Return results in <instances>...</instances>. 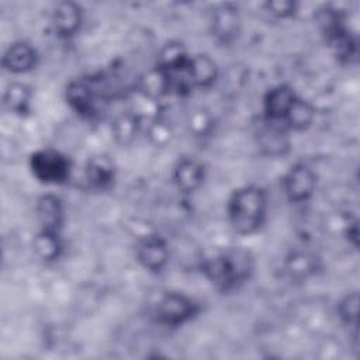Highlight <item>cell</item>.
I'll use <instances>...</instances> for the list:
<instances>
[{
    "label": "cell",
    "instance_id": "cell-1",
    "mask_svg": "<svg viewBox=\"0 0 360 360\" xmlns=\"http://www.w3.org/2000/svg\"><path fill=\"white\" fill-rule=\"evenodd\" d=\"M266 212L267 193L257 184L236 188L226 202L229 225L242 236L256 233L266 219Z\"/></svg>",
    "mask_w": 360,
    "mask_h": 360
},
{
    "label": "cell",
    "instance_id": "cell-2",
    "mask_svg": "<svg viewBox=\"0 0 360 360\" xmlns=\"http://www.w3.org/2000/svg\"><path fill=\"white\" fill-rule=\"evenodd\" d=\"M201 271L219 291H231L253 273V257L243 249H229L201 262Z\"/></svg>",
    "mask_w": 360,
    "mask_h": 360
},
{
    "label": "cell",
    "instance_id": "cell-3",
    "mask_svg": "<svg viewBox=\"0 0 360 360\" xmlns=\"http://www.w3.org/2000/svg\"><path fill=\"white\" fill-rule=\"evenodd\" d=\"M200 312V304L179 291H167L159 297L153 307L158 323L176 328L193 319Z\"/></svg>",
    "mask_w": 360,
    "mask_h": 360
},
{
    "label": "cell",
    "instance_id": "cell-4",
    "mask_svg": "<svg viewBox=\"0 0 360 360\" xmlns=\"http://www.w3.org/2000/svg\"><path fill=\"white\" fill-rule=\"evenodd\" d=\"M30 169L37 180L45 184H63L69 180L72 165L66 155L45 148L30 156Z\"/></svg>",
    "mask_w": 360,
    "mask_h": 360
},
{
    "label": "cell",
    "instance_id": "cell-5",
    "mask_svg": "<svg viewBox=\"0 0 360 360\" xmlns=\"http://www.w3.org/2000/svg\"><path fill=\"white\" fill-rule=\"evenodd\" d=\"M210 30L219 45H231L239 35L240 15L233 3H221L211 11Z\"/></svg>",
    "mask_w": 360,
    "mask_h": 360
},
{
    "label": "cell",
    "instance_id": "cell-6",
    "mask_svg": "<svg viewBox=\"0 0 360 360\" xmlns=\"http://www.w3.org/2000/svg\"><path fill=\"white\" fill-rule=\"evenodd\" d=\"M283 190L292 202L309 200L316 188V174L305 163H295L283 177Z\"/></svg>",
    "mask_w": 360,
    "mask_h": 360
},
{
    "label": "cell",
    "instance_id": "cell-7",
    "mask_svg": "<svg viewBox=\"0 0 360 360\" xmlns=\"http://www.w3.org/2000/svg\"><path fill=\"white\" fill-rule=\"evenodd\" d=\"M136 257L146 270L159 273L169 262L167 242L156 233L145 235L136 245Z\"/></svg>",
    "mask_w": 360,
    "mask_h": 360
},
{
    "label": "cell",
    "instance_id": "cell-8",
    "mask_svg": "<svg viewBox=\"0 0 360 360\" xmlns=\"http://www.w3.org/2000/svg\"><path fill=\"white\" fill-rule=\"evenodd\" d=\"M256 139L262 152L269 156H281L290 149L288 129L277 121L263 118L256 132Z\"/></svg>",
    "mask_w": 360,
    "mask_h": 360
},
{
    "label": "cell",
    "instance_id": "cell-9",
    "mask_svg": "<svg viewBox=\"0 0 360 360\" xmlns=\"http://www.w3.org/2000/svg\"><path fill=\"white\" fill-rule=\"evenodd\" d=\"M66 101L70 108L83 118H91L97 114L98 96L94 87L86 80H72L66 86Z\"/></svg>",
    "mask_w": 360,
    "mask_h": 360
},
{
    "label": "cell",
    "instance_id": "cell-10",
    "mask_svg": "<svg viewBox=\"0 0 360 360\" xmlns=\"http://www.w3.org/2000/svg\"><path fill=\"white\" fill-rule=\"evenodd\" d=\"M52 27L59 38H72L80 30L83 10L75 1H59L52 10Z\"/></svg>",
    "mask_w": 360,
    "mask_h": 360
},
{
    "label": "cell",
    "instance_id": "cell-11",
    "mask_svg": "<svg viewBox=\"0 0 360 360\" xmlns=\"http://www.w3.org/2000/svg\"><path fill=\"white\" fill-rule=\"evenodd\" d=\"M204 179L205 167L195 158H180L173 167V181L176 187L186 194L197 191L202 186Z\"/></svg>",
    "mask_w": 360,
    "mask_h": 360
},
{
    "label": "cell",
    "instance_id": "cell-12",
    "mask_svg": "<svg viewBox=\"0 0 360 360\" xmlns=\"http://www.w3.org/2000/svg\"><path fill=\"white\" fill-rule=\"evenodd\" d=\"M37 60L38 53L35 48L25 41H17L10 44L1 56L3 68L14 75H21L32 70L37 66Z\"/></svg>",
    "mask_w": 360,
    "mask_h": 360
},
{
    "label": "cell",
    "instance_id": "cell-13",
    "mask_svg": "<svg viewBox=\"0 0 360 360\" xmlns=\"http://www.w3.org/2000/svg\"><path fill=\"white\" fill-rule=\"evenodd\" d=\"M297 97L298 96L295 94L294 89H291L287 84H278L269 89L263 98L264 120L277 121L283 124L284 117L287 115L288 110L291 108Z\"/></svg>",
    "mask_w": 360,
    "mask_h": 360
},
{
    "label": "cell",
    "instance_id": "cell-14",
    "mask_svg": "<svg viewBox=\"0 0 360 360\" xmlns=\"http://www.w3.org/2000/svg\"><path fill=\"white\" fill-rule=\"evenodd\" d=\"M37 219L41 231L59 232L63 224V205L58 195L44 194L38 198L35 205Z\"/></svg>",
    "mask_w": 360,
    "mask_h": 360
},
{
    "label": "cell",
    "instance_id": "cell-15",
    "mask_svg": "<svg viewBox=\"0 0 360 360\" xmlns=\"http://www.w3.org/2000/svg\"><path fill=\"white\" fill-rule=\"evenodd\" d=\"M84 177L90 187L96 190H105L112 184L115 179V165L110 158L104 155L94 156L89 159L86 165Z\"/></svg>",
    "mask_w": 360,
    "mask_h": 360
},
{
    "label": "cell",
    "instance_id": "cell-16",
    "mask_svg": "<svg viewBox=\"0 0 360 360\" xmlns=\"http://www.w3.org/2000/svg\"><path fill=\"white\" fill-rule=\"evenodd\" d=\"M188 73L194 87L208 89L218 79V66L210 55L197 53L190 56Z\"/></svg>",
    "mask_w": 360,
    "mask_h": 360
},
{
    "label": "cell",
    "instance_id": "cell-17",
    "mask_svg": "<svg viewBox=\"0 0 360 360\" xmlns=\"http://www.w3.org/2000/svg\"><path fill=\"white\" fill-rule=\"evenodd\" d=\"M32 100L31 87L21 82H11L3 91V105L13 114L25 115L30 112Z\"/></svg>",
    "mask_w": 360,
    "mask_h": 360
},
{
    "label": "cell",
    "instance_id": "cell-18",
    "mask_svg": "<svg viewBox=\"0 0 360 360\" xmlns=\"http://www.w3.org/2000/svg\"><path fill=\"white\" fill-rule=\"evenodd\" d=\"M190 56L191 55H188L186 46L181 42L170 41L160 48L156 66L166 73L176 72L188 65Z\"/></svg>",
    "mask_w": 360,
    "mask_h": 360
},
{
    "label": "cell",
    "instance_id": "cell-19",
    "mask_svg": "<svg viewBox=\"0 0 360 360\" xmlns=\"http://www.w3.org/2000/svg\"><path fill=\"white\" fill-rule=\"evenodd\" d=\"M141 127V117L132 111L125 110L121 111L112 121L111 132L117 143L125 146L129 145L135 138Z\"/></svg>",
    "mask_w": 360,
    "mask_h": 360
},
{
    "label": "cell",
    "instance_id": "cell-20",
    "mask_svg": "<svg viewBox=\"0 0 360 360\" xmlns=\"http://www.w3.org/2000/svg\"><path fill=\"white\" fill-rule=\"evenodd\" d=\"M319 259L309 250L291 252L285 259V270L294 278H305L314 274L318 269Z\"/></svg>",
    "mask_w": 360,
    "mask_h": 360
},
{
    "label": "cell",
    "instance_id": "cell-21",
    "mask_svg": "<svg viewBox=\"0 0 360 360\" xmlns=\"http://www.w3.org/2000/svg\"><path fill=\"white\" fill-rule=\"evenodd\" d=\"M32 248L37 256L44 262H55L59 259L63 245L59 232H49V231H38L34 236Z\"/></svg>",
    "mask_w": 360,
    "mask_h": 360
},
{
    "label": "cell",
    "instance_id": "cell-22",
    "mask_svg": "<svg viewBox=\"0 0 360 360\" xmlns=\"http://www.w3.org/2000/svg\"><path fill=\"white\" fill-rule=\"evenodd\" d=\"M315 118V108L314 105L301 98V97H297L295 101L292 103L291 108L288 110L287 115L284 117L283 120V124L287 127L288 131H304L307 129L312 121Z\"/></svg>",
    "mask_w": 360,
    "mask_h": 360
},
{
    "label": "cell",
    "instance_id": "cell-23",
    "mask_svg": "<svg viewBox=\"0 0 360 360\" xmlns=\"http://www.w3.org/2000/svg\"><path fill=\"white\" fill-rule=\"evenodd\" d=\"M146 135L153 146L165 148L173 139V128L166 120L155 117L149 121Z\"/></svg>",
    "mask_w": 360,
    "mask_h": 360
},
{
    "label": "cell",
    "instance_id": "cell-24",
    "mask_svg": "<svg viewBox=\"0 0 360 360\" xmlns=\"http://www.w3.org/2000/svg\"><path fill=\"white\" fill-rule=\"evenodd\" d=\"M338 314L339 318L350 326H356L357 323V309H359V294L356 291L347 292L338 302Z\"/></svg>",
    "mask_w": 360,
    "mask_h": 360
},
{
    "label": "cell",
    "instance_id": "cell-25",
    "mask_svg": "<svg viewBox=\"0 0 360 360\" xmlns=\"http://www.w3.org/2000/svg\"><path fill=\"white\" fill-rule=\"evenodd\" d=\"M188 128L195 136H204L211 131L212 120L205 110H195L188 117Z\"/></svg>",
    "mask_w": 360,
    "mask_h": 360
},
{
    "label": "cell",
    "instance_id": "cell-26",
    "mask_svg": "<svg viewBox=\"0 0 360 360\" xmlns=\"http://www.w3.org/2000/svg\"><path fill=\"white\" fill-rule=\"evenodd\" d=\"M264 8L273 17L285 20V18L294 17V14L297 13L298 4L291 0H271L264 3Z\"/></svg>",
    "mask_w": 360,
    "mask_h": 360
},
{
    "label": "cell",
    "instance_id": "cell-27",
    "mask_svg": "<svg viewBox=\"0 0 360 360\" xmlns=\"http://www.w3.org/2000/svg\"><path fill=\"white\" fill-rule=\"evenodd\" d=\"M346 235H347L349 242H352V245L356 248V246H357V242H359V228H357V222H356V221L347 225V228H346Z\"/></svg>",
    "mask_w": 360,
    "mask_h": 360
}]
</instances>
